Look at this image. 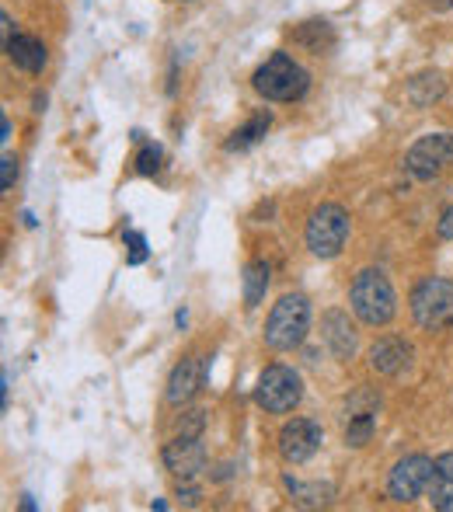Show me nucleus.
<instances>
[{"label": "nucleus", "mask_w": 453, "mask_h": 512, "mask_svg": "<svg viewBox=\"0 0 453 512\" xmlns=\"http://www.w3.org/2000/svg\"><path fill=\"white\" fill-rule=\"evenodd\" d=\"M349 304L356 310V317L370 328H384L391 324V317L398 314V297H394L391 279L380 269H363L352 279Z\"/></svg>", "instance_id": "nucleus-1"}, {"label": "nucleus", "mask_w": 453, "mask_h": 512, "mask_svg": "<svg viewBox=\"0 0 453 512\" xmlns=\"http://www.w3.org/2000/svg\"><path fill=\"white\" fill-rule=\"evenodd\" d=\"M307 328H311V300L304 293H286L265 321V345L276 352H293L307 338Z\"/></svg>", "instance_id": "nucleus-2"}, {"label": "nucleus", "mask_w": 453, "mask_h": 512, "mask_svg": "<svg viewBox=\"0 0 453 512\" xmlns=\"http://www.w3.org/2000/svg\"><path fill=\"white\" fill-rule=\"evenodd\" d=\"M311 88V74L290 60L286 53H276L255 70V91L269 102H297Z\"/></svg>", "instance_id": "nucleus-3"}, {"label": "nucleus", "mask_w": 453, "mask_h": 512, "mask_svg": "<svg viewBox=\"0 0 453 512\" xmlns=\"http://www.w3.org/2000/svg\"><path fill=\"white\" fill-rule=\"evenodd\" d=\"M412 317L422 331L453 328V279H422L412 290Z\"/></svg>", "instance_id": "nucleus-4"}, {"label": "nucleus", "mask_w": 453, "mask_h": 512, "mask_svg": "<svg viewBox=\"0 0 453 512\" xmlns=\"http://www.w3.org/2000/svg\"><path fill=\"white\" fill-rule=\"evenodd\" d=\"M307 248L318 258H339L349 241V213L339 203H321L307 220Z\"/></svg>", "instance_id": "nucleus-5"}, {"label": "nucleus", "mask_w": 453, "mask_h": 512, "mask_svg": "<svg viewBox=\"0 0 453 512\" xmlns=\"http://www.w3.org/2000/svg\"><path fill=\"white\" fill-rule=\"evenodd\" d=\"M300 398H304V384H300L297 370H290V366H283V363L265 366L255 387L258 408H265L269 415H286V411H293L300 405Z\"/></svg>", "instance_id": "nucleus-6"}, {"label": "nucleus", "mask_w": 453, "mask_h": 512, "mask_svg": "<svg viewBox=\"0 0 453 512\" xmlns=\"http://www.w3.org/2000/svg\"><path fill=\"white\" fill-rule=\"evenodd\" d=\"M433 467L436 460H429L426 453H412V457L398 460L391 471V478H387V495H391L394 502H415L422 492H429V481H433Z\"/></svg>", "instance_id": "nucleus-7"}, {"label": "nucleus", "mask_w": 453, "mask_h": 512, "mask_svg": "<svg viewBox=\"0 0 453 512\" xmlns=\"http://www.w3.org/2000/svg\"><path fill=\"white\" fill-rule=\"evenodd\" d=\"M453 161V133H433V136H422L405 157V168L408 175H415L419 182H429L436 178L443 168Z\"/></svg>", "instance_id": "nucleus-8"}, {"label": "nucleus", "mask_w": 453, "mask_h": 512, "mask_svg": "<svg viewBox=\"0 0 453 512\" xmlns=\"http://www.w3.org/2000/svg\"><path fill=\"white\" fill-rule=\"evenodd\" d=\"M321 439H325V432H321L318 422L293 418V422H286L279 429V453H283L286 464H304V460H311L321 450Z\"/></svg>", "instance_id": "nucleus-9"}, {"label": "nucleus", "mask_w": 453, "mask_h": 512, "mask_svg": "<svg viewBox=\"0 0 453 512\" xmlns=\"http://www.w3.org/2000/svg\"><path fill=\"white\" fill-rule=\"evenodd\" d=\"M161 457H164V467H168L175 478L192 481V478H199L206 467V446L199 443V436H178L164 446Z\"/></svg>", "instance_id": "nucleus-10"}, {"label": "nucleus", "mask_w": 453, "mask_h": 512, "mask_svg": "<svg viewBox=\"0 0 453 512\" xmlns=\"http://www.w3.org/2000/svg\"><path fill=\"white\" fill-rule=\"evenodd\" d=\"M203 384H206V363L199 356H185L182 363L171 370L164 398H168V405L182 408V405H189L199 391H203Z\"/></svg>", "instance_id": "nucleus-11"}, {"label": "nucleus", "mask_w": 453, "mask_h": 512, "mask_svg": "<svg viewBox=\"0 0 453 512\" xmlns=\"http://www.w3.org/2000/svg\"><path fill=\"white\" fill-rule=\"evenodd\" d=\"M408 363H412V345H408L405 338H380L370 349V366L377 373H384V377L401 373Z\"/></svg>", "instance_id": "nucleus-12"}, {"label": "nucleus", "mask_w": 453, "mask_h": 512, "mask_svg": "<svg viewBox=\"0 0 453 512\" xmlns=\"http://www.w3.org/2000/svg\"><path fill=\"white\" fill-rule=\"evenodd\" d=\"M321 331H325V342L332 345V352L339 359H352V356H356V328H352L349 317H345L342 310H328Z\"/></svg>", "instance_id": "nucleus-13"}, {"label": "nucleus", "mask_w": 453, "mask_h": 512, "mask_svg": "<svg viewBox=\"0 0 453 512\" xmlns=\"http://www.w3.org/2000/svg\"><path fill=\"white\" fill-rule=\"evenodd\" d=\"M7 56H11L14 67H21L25 74H42V67H46V46H42L39 39H32V35H14L11 42H7Z\"/></svg>", "instance_id": "nucleus-14"}, {"label": "nucleus", "mask_w": 453, "mask_h": 512, "mask_svg": "<svg viewBox=\"0 0 453 512\" xmlns=\"http://www.w3.org/2000/svg\"><path fill=\"white\" fill-rule=\"evenodd\" d=\"M429 502L440 512H453V453L436 457L433 481H429Z\"/></svg>", "instance_id": "nucleus-15"}, {"label": "nucleus", "mask_w": 453, "mask_h": 512, "mask_svg": "<svg viewBox=\"0 0 453 512\" xmlns=\"http://www.w3.org/2000/svg\"><path fill=\"white\" fill-rule=\"evenodd\" d=\"M443 91H447V81H443L440 70H426V74H415L412 81H408V102L426 108V105L440 102Z\"/></svg>", "instance_id": "nucleus-16"}, {"label": "nucleus", "mask_w": 453, "mask_h": 512, "mask_svg": "<svg viewBox=\"0 0 453 512\" xmlns=\"http://www.w3.org/2000/svg\"><path fill=\"white\" fill-rule=\"evenodd\" d=\"M290 39L297 42V46L318 53V56L328 53V49L335 46V32H332V25H328V21H304L300 28H293Z\"/></svg>", "instance_id": "nucleus-17"}, {"label": "nucleus", "mask_w": 453, "mask_h": 512, "mask_svg": "<svg viewBox=\"0 0 453 512\" xmlns=\"http://www.w3.org/2000/svg\"><path fill=\"white\" fill-rule=\"evenodd\" d=\"M269 126H272V115L269 112H258V115H251L248 122H244L241 129H234L230 133V140L224 143V147L234 154V150H248V147H255L258 140H262L265 133H269Z\"/></svg>", "instance_id": "nucleus-18"}, {"label": "nucleus", "mask_w": 453, "mask_h": 512, "mask_svg": "<svg viewBox=\"0 0 453 512\" xmlns=\"http://www.w3.org/2000/svg\"><path fill=\"white\" fill-rule=\"evenodd\" d=\"M244 307L248 310H255L258 304H262V297H265V290H269V265L265 262H248L244 265Z\"/></svg>", "instance_id": "nucleus-19"}, {"label": "nucleus", "mask_w": 453, "mask_h": 512, "mask_svg": "<svg viewBox=\"0 0 453 512\" xmlns=\"http://www.w3.org/2000/svg\"><path fill=\"white\" fill-rule=\"evenodd\" d=\"M283 485L290 488V495L300 502V506L318 509V506H328V502H332V488L328 485H300L297 478H286Z\"/></svg>", "instance_id": "nucleus-20"}, {"label": "nucleus", "mask_w": 453, "mask_h": 512, "mask_svg": "<svg viewBox=\"0 0 453 512\" xmlns=\"http://www.w3.org/2000/svg\"><path fill=\"white\" fill-rule=\"evenodd\" d=\"M373 429H377V411H359V415H349V425H345V443L349 446L370 443Z\"/></svg>", "instance_id": "nucleus-21"}, {"label": "nucleus", "mask_w": 453, "mask_h": 512, "mask_svg": "<svg viewBox=\"0 0 453 512\" xmlns=\"http://www.w3.org/2000/svg\"><path fill=\"white\" fill-rule=\"evenodd\" d=\"M206 429V411L203 408H192L178 418V436H203Z\"/></svg>", "instance_id": "nucleus-22"}, {"label": "nucleus", "mask_w": 453, "mask_h": 512, "mask_svg": "<svg viewBox=\"0 0 453 512\" xmlns=\"http://www.w3.org/2000/svg\"><path fill=\"white\" fill-rule=\"evenodd\" d=\"M161 147L157 143H147V147L140 150V157H136V171L140 175H157V168H161Z\"/></svg>", "instance_id": "nucleus-23"}, {"label": "nucleus", "mask_w": 453, "mask_h": 512, "mask_svg": "<svg viewBox=\"0 0 453 512\" xmlns=\"http://www.w3.org/2000/svg\"><path fill=\"white\" fill-rule=\"evenodd\" d=\"M122 241L129 244V265L147 262V241H143L140 230H126V234H122Z\"/></svg>", "instance_id": "nucleus-24"}, {"label": "nucleus", "mask_w": 453, "mask_h": 512, "mask_svg": "<svg viewBox=\"0 0 453 512\" xmlns=\"http://www.w3.org/2000/svg\"><path fill=\"white\" fill-rule=\"evenodd\" d=\"M14 178H18V161H14L11 154H4V161H0V189H11Z\"/></svg>", "instance_id": "nucleus-25"}, {"label": "nucleus", "mask_w": 453, "mask_h": 512, "mask_svg": "<svg viewBox=\"0 0 453 512\" xmlns=\"http://www.w3.org/2000/svg\"><path fill=\"white\" fill-rule=\"evenodd\" d=\"M178 499H182L185 506H199V488L189 485V481H182V485H178Z\"/></svg>", "instance_id": "nucleus-26"}, {"label": "nucleus", "mask_w": 453, "mask_h": 512, "mask_svg": "<svg viewBox=\"0 0 453 512\" xmlns=\"http://www.w3.org/2000/svg\"><path fill=\"white\" fill-rule=\"evenodd\" d=\"M436 234H440L443 241H453V206L440 216V227H436Z\"/></svg>", "instance_id": "nucleus-27"}, {"label": "nucleus", "mask_w": 453, "mask_h": 512, "mask_svg": "<svg viewBox=\"0 0 453 512\" xmlns=\"http://www.w3.org/2000/svg\"><path fill=\"white\" fill-rule=\"evenodd\" d=\"M0 25H4V46H7V42H11L14 39V21H11V14H0Z\"/></svg>", "instance_id": "nucleus-28"}, {"label": "nucleus", "mask_w": 453, "mask_h": 512, "mask_svg": "<svg viewBox=\"0 0 453 512\" xmlns=\"http://www.w3.org/2000/svg\"><path fill=\"white\" fill-rule=\"evenodd\" d=\"M429 7H436V11H447V7H453V0H429Z\"/></svg>", "instance_id": "nucleus-29"}, {"label": "nucleus", "mask_w": 453, "mask_h": 512, "mask_svg": "<svg viewBox=\"0 0 453 512\" xmlns=\"http://www.w3.org/2000/svg\"><path fill=\"white\" fill-rule=\"evenodd\" d=\"M0 133H4V136H0V140L7 143V136H11V122H7V115H4V122H0Z\"/></svg>", "instance_id": "nucleus-30"}, {"label": "nucleus", "mask_w": 453, "mask_h": 512, "mask_svg": "<svg viewBox=\"0 0 453 512\" xmlns=\"http://www.w3.org/2000/svg\"><path fill=\"white\" fill-rule=\"evenodd\" d=\"M21 509H25V512H35V502H32V495H25V499H21Z\"/></svg>", "instance_id": "nucleus-31"}, {"label": "nucleus", "mask_w": 453, "mask_h": 512, "mask_svg": "<svg viewBox=\"0 0 453 512\" xmlns=\"http://www.w3.org/2000/svg\"><path fill=\"white\" fill-rule=\"evenodd\" d=\"M182 4H189V0H182Z\"/></svg>", "instance_id": "nucleus-32"}]
</instances>
